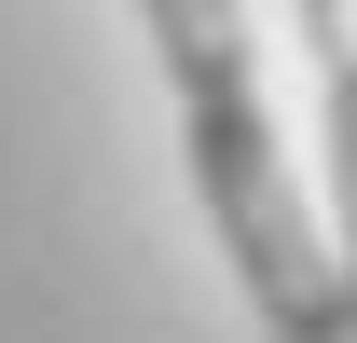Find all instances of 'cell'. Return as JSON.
Returning <instances> with one entry per match:
<instances>
[{
  "label": "cell",
  "mask_w": 357,
  "mask_h": 343,
  "mask_svg": "<svg viewBox=\"0 0 357 343\" xmlns=\"http://www.w3.org/2000/svg\"><path fill=\"white\" fill-rule=\"evenodd\" d=\"M137 14H151V55H165L178 137H192V192L234 247V289L261 302L275 343H344V275L316 247L289 151L261 124V83H248V0H137Z\"/></svg>",
  "instance_id": "6da1fadb"
},
{
  "label": "cell",
  "mask_w": 357,
  "mask_h": 343,
  "mask_svg": "<svg viewBox=\"0 0 357 343\" xmlns=\"http://www.w3.org/2000/svg\"><path fill=\"white\" fill-rule=\"evenodd\" d=\"M316 42V83H330V192H344V343H357V14H303Z\"/></svg>",
  "instance_id": "7a4b0ae2"
},
{
  "label": "cell",
  "mask_w": 357,
  "mask_h": 343,
  "mask_svg": "<svg viewBox=\"0 0 357 343\" xmlns=\"http://www.w3.org/2000/svg\"><path fill=\"white\" fill-rule=\"evenodd\" d=\"M303 14H357V0H303Z\"/></svg>",
  "instance_id": "3957f363"
}]
</instances>
